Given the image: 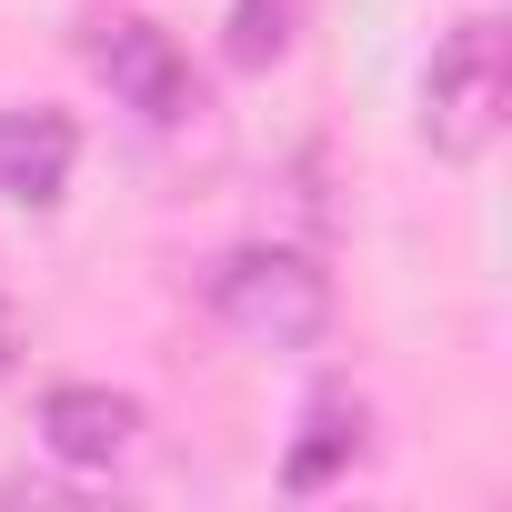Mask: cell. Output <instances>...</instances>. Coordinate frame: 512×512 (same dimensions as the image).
<instances>
[{
  "instance_id": "ba28073f",
  "label": "cell",
  "mask_w": 512,
  "mask_h": 512,
  "mask_svg": "<svg viewBox=\"0 0 512 512\" xmlns=\"http://www.w3.org/2000/svg\"><path fill=\"white\" fill-rule=\"evenodd\" d=\"M11 362H21V322H11V302H0V382H11Z\"/></svg>"
},
{
  "instance_id": "7a4b0ae2",
  "label": "cell",
  "mask_w": 512,
  "mask_h": 512,
  "mask_svg": "<svg viewBox=\"0 0 512 512\" xmlns=\"http://www.w3.org/2000/svg\"><path fill=\"white\" fill-rule=\"evenodd\" d=\"M502 101H512V71H502V31L492 21H452L432 41V71H422V141L442 161H482L502 141Z\"/></svg>"
},
{
  "instance_id": "5b68a950",
  "label": "cell",
  "mask_w": 512,
  "mask_h": 512,
  "mask_svg": "<svg viewBox=\"0 0 512 512\" xmlns=\"http://www.w3.org/2000/svg\"><path fill=\"white\" fill-rule=\"evenodd\" d=\"M71 161H81V131L71 111H0V191H11L21 211H51L71 191Z\"/></svg>"
},
{
  "instance_id": "277c9868",
  "label": "cell",
  "mask_w": 512,
  "mask_h": 512,
  "mask_svg": "<svg viewBox=\"0 0 512 512\" xmlns=\"http://www.w3.org/2000/svg\"><path fill=\"white\" fill-rule=\"evenodd\" d=\"M131 442H141V402H131V392H111V382H61V392H41V452H51L61 472H121Z\"/></svg>"
},
{
  "instance_id": "8992f818",
  "label": "cell",
  "mask_w": 512,
  "mask_h": 512,
  "mask_svg": "<svg viewBox=\"0 0 512 512\" xmlns=\"http://www.w3.org/2000/svg\"><path fill=\"white\" fill-rule=\"evenodd\" d=\"M362 422H372V412H362L352 392H322V402L302 412V442H292L282 482H292V492H322V482H332V472H342V462L362 452Z\"/></svg>"
},
{
  "instance_id": "3957f363",
  "label": "cell",
  "mask_w": 512,
  "mask_h": 512,
  "mask_svg": "<svg viewBox=\"0 0 512 512\" xmlns=\"http://www.w3.org/2000/svg\"><path fill=\"white\" fill-rule=\"evenodd\" d=\"M91 71L111 81V101L121 111H141L151 131H171V121H191L201 111V81H191V61H181V41L161 31V21H141V11H121V21H91Z\"/></svg>"
},
{
  "instance_id": "6da1fadb",
  "label": "cell",
  "mask_w": 512,
  "mask_h": 512,
  "mask_svg": "<svg viewBox=\"0 0 512 512\" xmlns=\"http://www.w3.org/2000/svg\"><path fill=\"white\" fill-rule=\"evenodd\" d=\"M211 312L251 352H312L332 332V272L312 262V251L241 241V251H221V272H211Z\"/></svg>"
},
{
  "instance_id": "52a82bcc",
  "label": "cell",
  "mask_w": 512,
  "mask_h": 512,
  "mask_svg": "<svg viewBox=\"0 0 512 512\" xmlns=\"http://www.w3.org/2000/svg\"><path fill=\"white\" fill-rule=\"evenodd\" d=\"M241 71H272L292 51V0H231V41H221Z\"/></svg>"
}]
</instances>
